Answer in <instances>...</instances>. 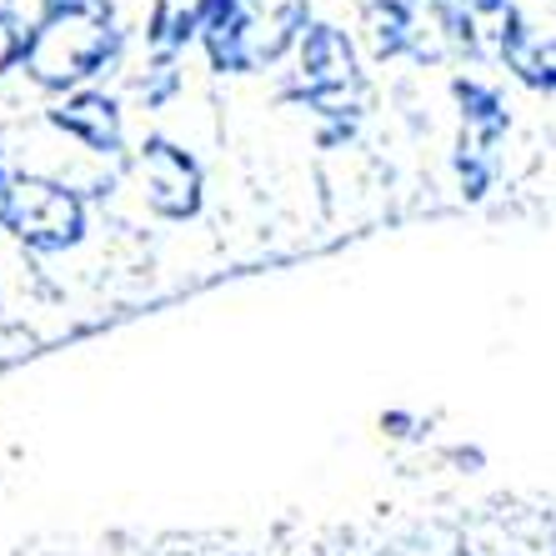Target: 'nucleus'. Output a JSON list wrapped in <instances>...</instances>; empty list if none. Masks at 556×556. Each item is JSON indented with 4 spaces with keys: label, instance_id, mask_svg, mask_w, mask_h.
I'll use <instances>...</instances> for the list:
<instances>
[{
    "label": "nucleus",
    "instance_id": "8",
    "mask_svg": "<svg viewBox=\"0 0 556 556\" xmlns=\"http://www.w3.org/2000/svg\"><path fill=\"white\" fill-rule=\"evenodd\" d=\"M427 26L416 15L412 0H371L366 5V40L381 61H396V55H416Z\"/></svg>",
    "mask_w": 556,
    "mask_h": 556
},
{
    "label": "nucleus",
    "instance_id": "7",
    "mask_svg": "<svg viewBox=\"0 0 556 556\" xmlns=\"http://www.w3.org/2000/svg\"><path fill=\"white\" fill-rule=\"evenodd\" d=\"M452 101H456V116H462V130L492 136V141L511 136V105H506V96L496 91L492 80H481L466 71V76L452 80Z\"/></svg>",
    "mask_w": 556,
    "mask_h": 556
},
{
    "label": "nucleus",
    "instance_id": "5",
    "mask_svg": "<svg viewBox=\"0 0 556 556\" xmlns=\"http://www.w3.org/2000/svg\"><path fill=\"white\" fill-rule=\"evenodd\" d=\"M362 86V65H356V46L346 30L337 26H306L296 40V101L301 96H326V91H351Z\"/></svg>",
    "mask_w": 556,
    "mask_h": 556
},
{
    "label": "nucleus",
    "instance_id": "11",
    "mask_svg": "<svg viewBox=\"0 0 556 556\" xmlns=\"http://www.w3.org/2000/svg\"><path fill=\"white\" fill-rule=\"evenodd\" d=\"M527 15L517 11V0H471V36H477L481 61H502L506 46L521 36Z\"/></svg>",
    "mask_w": 556,
    "mask_h": 556
},
{
    "label": "nucleus",
    "instance_id": "1",
    "mask_svg": "<svg viewBox=\"0 0 556 556\" xmlns=\"http://www.w3.org/2000/svg\"><path fill=\"white\" fill-rule=\"evenodd\" d=\"M121 55V30L105 0H46V11L30 21L26 80L40 91L71 96L105 76Z\"/></svg>",
    "mask_w": 556,
    "mask_h": 556
},
{
    "label": "nucleus",
    "instance_id": "13",
    "mask_svg": "<svg viewBox=\"0 0 556 556\" xmlns=\"http://www.w3.org/2000/svg\"><path fill=\"white\" fill-rule=\"evenodd\" d=\"M5 195H11V166L0 161V226H5Z\"/></svg>",
    "mask_w": 556,
    "mask_h": 556
},
{
    "label": "nucleus",
    "instance_id": "10",
    "mask_svg": "<svg viewBox=\"0 0 556 556\" xmlns=\"http://www.w3.org/2000/svg\"><path fill=\"white\" fill-rule=\"evenodd\" d=\"M502 146L506 141L471 136V130H462V136H456L452 166H456V186H462L466 201H481V195L496 186V176H502Z\"/></svg>",
    "mask_w": 556,
    "mask_h": 556
},
{
    "label": "nucleus",
    "instance_id": "12",
    "mask_svg": "<svg viewBox=\"0 0 556 556\" xmlns=\"http://www.w3.org/2000/svg\"><path fill=\"white\" fill-rule=\"evenodd\" d=\"M26 46H30V21L5 11L0 15V80L11 76L15 65H26Z\"/></svg>",
    "mask_w": 556,
    "mask_h": 556
},
{
    "label": "nucleus",
    "instance_id": "3",
    "mask_svg": "<svg viewBox=\"0 0 556 556\" xmlns=\"http://www.w3.org/2000/svg\"><path fill=\"white\" fill-rule=\"evenodd\" d=\"M21 251L36 256H65L76 251L91 231V195L71 191L46 176H15L11 170V195H5V226Z\"/></svg>",
    "mask_w": 556,
    "mask_h": 556
},
{
    "label": "nucleus",
    "instance_id": "2",
    "mask_svg": "<svg viewBox=\"0 0 556 556\" xmlns=\"http://www.w3.org/2000/svg\"><path fill=\"white\" fill-rule=\"evenodd\" d=\"M116 191L136 195V206L151 220L186 226L206 206V170H201V161H195V151L186 141L166 136V130H146L121 161Z\"/></svg>",
    "mask_w": 556,
    "mask_h": 556
},
{
    "label": "nucleus",
    "instance_id": "4",
    "mask_svg": "<svg viewBox=\"0 0 556 556\" xmlns=\"http://www.w3.org/2000/svg\"><path fill=\"white\" fill-rule=\"evenodd\" d=\"M40 116L51 121L55 130H61L65 141L86 146L91 155H101V161H126V111H121V101L111 91H71L61 96V101L51 105V111H40Z\"/></svg>",
    "mask_w": 556,
    "mask_h": 556
},
{
    "label": "nucleus",
    "instance_id": "9",
    "mask_svg": "<svg viewBox=\"0 0 556 556\" xmlns=\"http://www.w3.org/2000/svg\"><path fill=\"white\" fill-rule=\"evenodd\" d=\"M502 65H506V76L521 80L527 91L556 96V36H552V30L521 26V36L506 46Z\"/></svg>",
    "mask_w": 556,
    "mask_h": 556
},
{
    "label": "nucleus",
    "instance_id": "6",
    "mask_svg": "<svg viewBox=\"0 0 556 556\" xmlns=\"http://www.w3.org/2000/svg\"><path fill=\"white\" fill-rule=\"evenodd\" d=\"M216 11H220V0H155L151 26H146L151 55H181L191 40L206 36Z\"/></svg>",
    "mask_w": 556,
    "mask_h": 556
}]
</instances>
